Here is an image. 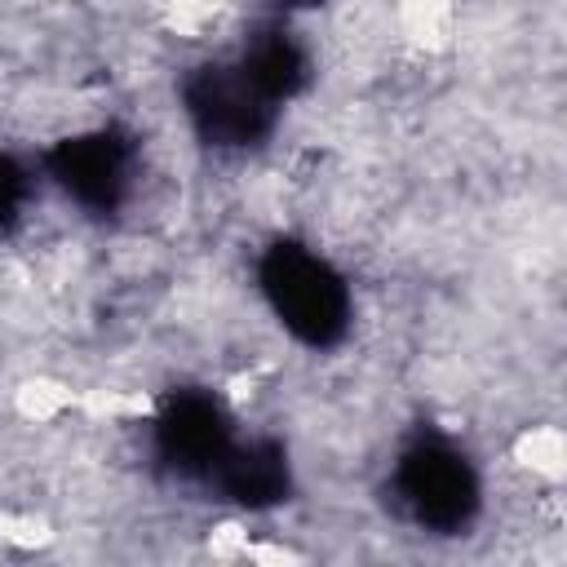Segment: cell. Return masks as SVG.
<instances>
[{
    "instance_id": "3",
    "label": "cell",
    "mask_w": 567,
    "mask_h": 567,
    "mask_svg": "<svg viewBox=\"0 0 567 567\" xmlns=\"http://www.w3.org/2000/svg\"><path fill=\"white\" fill-rule=\"evenodd\" d=\"M66 403H71V394L53 381H31V385L18 390V408H22L27 421H53Z\"/></svg>"
},
{
    "instance_id": "2",
    "label": "cell",
    "mask_w": 567,
    "mask_h": 567,
    "mask_svg": "<svg viewBox=\"0 0 567 567\" xmlns=\"http://www.w3.org/2000/svg\"><path fill=\"white\" fill-rule=\"evenodd\" d=\"M403 31L421 44H443L452 31V4L447 0H403Z\"/></svg>"
},
{
    "instance_id": "4",
    "label": "cell",
    "mask_w": 567,
    "mask_h": 567,
    "mask_svg": "<svg viewBox=\"0 0 567 567\" xmlns=\"http://www.w3.org/2000/svg\"><path fill=\"white\" fill-rule=\"evenodd\" d=\"M0 536H4V540H18V545H40L49 532H44V523H35V518L0 514Z\"/></svg>"
},
{
    "instance_id": "1",
    "label": "cell",
    "mask_w": 567,
    "mask_h": 567,
    "mask_svg": "<svg viewBox=\"0 0 567 567\" xmlns=\"http://www.w3.org/2000/svg\"><path fill=\"white\" fill-rule=\"evenodd\" d=\"M514 456H518V461H523L532 474H540V478L558 483V478H563V465H567V443H563V430H558V425H532V430L518 439Z\"/></svg>"
}]
</instances>
